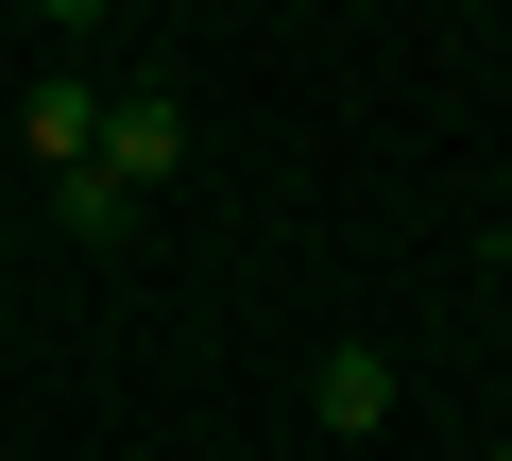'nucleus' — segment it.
<instances>
[{
	"label": "nucleus",
	"instance_id": "f257e3e1",
	"mask_svg": "<svg viewBox=\"0 0 512 461\" xmlns=\"http://www.w3.org/2000/svg\"><path fill=\"white\" fill-rule=\"evenodd\" d=\"M171 171H188V103H171L154 69H137V86H103V154H86L69 188H103V205H137V188H171Z\"/></svg>",
	"mask_w": 512,
	"mask_h": 461
},
{
	"label": "nucleus",
	"instance_id": "f03ea898",
	"mask_svg": "<svg viewBox=\"0 0 512 461\" xmlns=\"http://www.w3.org/2000/svg\"><path fill=\"white\" fill-rule=\"evenodd\" d=\"M18 137H35V171H52V188H69V171H86V154H103V86H86V69H52V86H35V103H18Z\"/></svg>",
	"mask_w": 512,
	"mask_h": 461
},
{
	"label": "nucleus",
	"instance_id": "7ed1b4c3",
	"mask_svg": "<svg viewBox=\"0 0 512 461\" xmlns=\"http://www.w3.org/2000/svg\"><path fill=\"white\" fill-rule=\"evenodd\" d=\"M308 410H325V427H393V359H376V342H325Z\"/></svg>",
	"mask_w": 512,
	"mask_h": 461
},
{
	"label": "nucleus",
	"instance_id": "20e7f679",
	"mask_svg": "<svg viewBox=\"0 0 512 461\" xmlns=\"http://www.w3.org/2000/svg\"><path fill=\"white\" fill-rule=\"evenodd\" d=\"M495 257H512V222H495Z\"/></svg>",
	"mask_w": 512,
	"mask_h": 461
},
{
	"label": "nucleus",
	"instance_id": "39448f33",
	"mask_svg": "<svg viewBox=\"0 0 512 461\" xmlns=\"http://www.w3.org/2000/svg\"><path fill=\"white\" fill-rule=\"evenodd\" d=\"M495 461H512V427H495Z\"/></svg>",
	"mask_w": 512,
	"mask_h": 461
}]
</instances>
